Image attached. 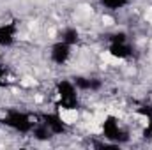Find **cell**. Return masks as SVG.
<instances>
[{"label": "cell", "instance_id": "cell-9", "mask_svg": "<svg viewBox=\"0 0 152 150\" xmlns=\"http://www.w3.org/2000/svg\"><path fill=\"white\" fill-rule=\"evenodd\" d=\"M32 134H34V138L37 140V141H48L53 134H51V131L42 124V122H37V124H34V127H32Z\"/></svg>", "mask_w": 152, "mask_h": 150}, {"label": "cell", "instance_id": "cell-11", "mask_svg": "<svg viewBox=\"0 0 152 150\" xmlns=\"http://www.w3.org/2000/svg\"><path fill=\"white\" fill-rule=\"evenodd\" d=\"M131 0H99V4L110 11H118V9H124Z\"/></svg>", "mask_w": 152, "mask_h": 150}, {"label": "cell", "instance_id": "cell-3", "mask_svg": "<svg viewBox=\"0 0 152 150\" xmlns=\"http://www.w3.org/2000/svg\"><path fill=\"white\" fill-rule=\"evenodd\" d=\"M103 136L110 143H117V145H122V143L129 141V133L120 127L118 120L115 118L113 115H108L103 120Z\"/></svg>", "mask_w": 152, "mask_h": 150}, {"label": "cell", "instance_id": "cell-7", "mask_svg": "<svg viewBox=\"0 0 152 150\" xmlns=\"http://www.w3.org/2000/svg\"><path fill=\"white\" fill-rule=\"evenodd\" d=\"M71 81L75 83V87L78 90H90V92H97V90H101V87H103V81L101 79H97V78H85V76H75V78H71Z\"/></svg>", "mask_w": 152, "mask_h": 150}, {"label": "cell", "instance_id": "cell-1", "mask_svg": "<svg viewBox=\"0 0 152 150\" xmlns=\"http://www.w3.org/2000/svg\"><path fill=\"white\" fill-rule=\"evenodd\" d=\"M57 94H58V101H57V108L62 110H78L80 101H78V88L71 79H60L57 83Z\"/></svg>", "mask_w": 152, "mask_h": 150}, {"label": "cell", "instance_id": "cell-6", "mask_svg": "<svg viewBox=\"0 0 152 150\" xmlns=\"http://www.w3.org/2000/svg\"><path fill=\"white\" fill-rule=\"evenodd\" d=\"M16 32H18V21L16 20L0 25V46L2 48H11L14 44Z\"/></svg>", "mask_w": 152, "mask_h": 150}, {"label": "cell", "instance_id": "cell-4", "mask_svg": "<svg viewBox=\"0 0 152 150\" xmlns=\"http://www.w3.org/2000/svg\"><path fill=\"white\" fill-rule=\"evenodd\" d=\"M39 118H41V122L51 131L53 136H58V134H66V133H67V125H66V122L62 120V117L58 115V111L41 113Z\"/></svg>", "mask_w": 152, "mask_h": 150}, {"label": "cell", "instance_id": "cell-5", "mask_svg": "<svg viewBox=\"0 0 152 150\" xmlns=\"http://www.w3.org/2000/svg\"><path fill=\"white\" fill-rule=\"evenodd\" d=\"M71 44H67V42H64V41H58V42H55L53 46H51V50H50V57H51V60L57 64V66H64L67 60H69V57H71Z\"/></svg>", "mask_w": 152, "mask_h": 150}, {"label": "cell", "instance_id": "cell-10", "mask_svg": "<svg viewBox=\"0 0 152 150\" xmlns=\"http://www.w3.org/2000/svg\"><path fill=\"white\" fill-rule=\"evenodd\" d=\"M60 41H64V42L75 46V44H78V41H80V32L76 30L75 27H67V28H64V32L60 34Z\"/></svg>", "mask_w": 152, "mask_h": 150}, {"label": "cell", "instance_id": "cell-12", "mask_svg": "<svg viewBox=\"0 0 152 150\" xmlns=\"http://www.w3.org/2000/svg\"><path fill=\"white\" fill-rule=\"evenodd\" d=\"M110 42H127V34L126 32H115L112 36H108Z\"/></svg>", "mask_w": 152, "mask_h": 150}, {"label": "cell", "instance_id": "cell-8", "mask_svg": "<svg viewBox=\"0 0 152 150\" xmlns=\"http://www.w3.org/2000/svg\"><path fill=\"white\" fill-rule=\"evenodd\" d=\"M108 53L115 58H129L133 57V46L129 42H110L108 46Z\"/></svg>", "mask_w": 152, "mask_h": 150}, {"label": "cell", "instance_id": "cell-2", "mask_svg": "<svg viewBox=\"0 0 152 150\" xmlns=\"http://www.w3.org/2000/svg\"><path fill=\"white\" fill-rule=\"evenodd\" d=\"M2 124L14 129L20 134H28V133H32V127H34L30 115L20 111V110H14V108H9L5 111V117L2 118Z\"/></svg>", "mask_w": 152, "mask_h": 150}]
</instances>
